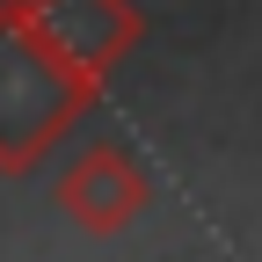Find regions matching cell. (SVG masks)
<instances>
[{"label":"cell","instance_id":"6da1fadb","mask_svg":"<svg viewBox=\"0 0 262 262\" xmlns=\"http://www.w3.org/2000/svg\"><path fill=\"white\" fill-rule=\"evenodd\" d=\"M37 95H51V80H37V66H29V15L8 8L0 15V168H29V146L51 124H66V110L37 102Z\"/></svg>","mask_w":262,"mask_h":262}]
</instances>
